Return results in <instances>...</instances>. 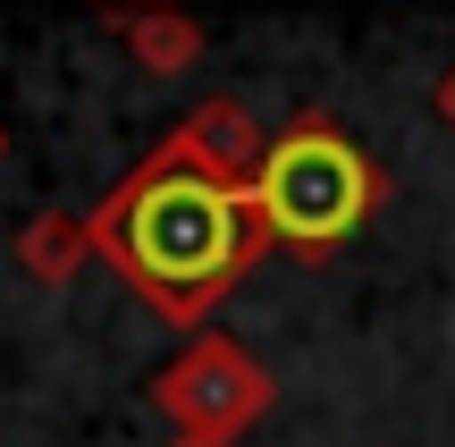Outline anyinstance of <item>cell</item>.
Returning <instances> with one entry per match:
<instances>
[{
  "label": "cell",
  "mask_w": 455,
  "mask_h": 447,
  "mask_svg": "<svg viewBox=\"0 0 455 447\" xmlns=\"http://www.w3.org/2000/svg\"><path fill=\"white\" fill-rule=\"evenodd\" d=\"M93 245H101V262L186 338L212 330L228 287H236L261 253H278L270 228H261V212H253V186L203 169L178 135L152 144L144 161L101 195Z\"/></svg>",
  "instance_id": "cell-1"
},
{
  "label": "cell",
  "mask_w": 455,
  "mask_h": 447,
  "mask_svg": "<svg viewBox=\"0 0 455 447\" xmlns=\"http://www.w3.org/2000/svg\"><path fill=\"white\" fill-rule=\"evenodd\" d=\"M379 203H388L379 161L329 110L287 118L270 135V152H261V169H253V212H261V228H270V245L287 262H338L371 228Z\"/></svg>",
  "instance_id": "cell-2"
},
{
  "label": "cell",
  "mask_w": 455,
  "mask_h": 447,
  "mask_svg": "<svg viewBox=\"0 0 455 447\" xmlns=\"http://www.w3.org/2000/svg\"><path fill=\"white\" fill-rule=\"evenodd\" d=\"M152 405H161L169 422H178L186 439H244L261 414L278 405V380L261 371V355L253 347H236V338H220V330H203V338H186V355L152 380Z\"/></svg>",
  "instance_id": "cell-3"
},
{
  "label": "cell",
  "mask_w": 455,
  "mask_h": 447,
  "mask_svg": "<svg viewBox=\"0 0 455 447\" xmlns=\"http://www.w3.org/2000/svg\"><path fill=\"white\" fill-rule=\"evenodd\" d=\"M178 135L186 152H195L203 169H220V178H244L253 186V169H261V152H270V135H261V118L244 110L236 93H212V101H195V110L178 118Z\"/></svg>",
  "instance_id": "cell-4"
},
{
  "label": "cell",
  "mask_w": 455,
  "mask_h": 447,
  "mask_svg": "<svg viewBox=\"0 0 455 447\" xmlns=\"http://www.w3.org/2000/svg\"><path fill=\"white\" fill-rule=\"evenodd\" d=\"M93 212H68V203H51V212H34L26 228H17V270H26L34 287H68L84 262H93Z\"/></svg>",
  "instance_id": "cell-5"
},
{
  "label": "cell",
  "mask_w": 455,
  "mask_h": 447,
  "mask_svg": "<svg viewBox=\"0 0 455 447\" xmlns=\"http://www.w3.org/2000/svg\"><path fill=\"white\" fill-rule=\"evenodd\" d=\"M118 43H127V60L144 68V76H186V68H203L212 34H203L195 9H161V17H135V26H118Z\"/></svg>",
  "instance_id": "cell-6"
},
{
  "label": "cell",
  "mask_w": 455,
  "mask_h": 447,
  "mask_svg": "<svg viewBox=\"0 0 455 447\" xmlns=\"http://www.w3.org/2000/svg\"><path fill=\"white\" fill-rule=\"evenodd\" d=\"M93 17H118V26H135V17H161V9H195V0H84Z\"/></svg>",
  "instance_id": "cell-7"
},
{
  "label": "cell",
  "mask_w": 455,
  "mask_h": 447,
  "mask_svg": "<svg viewBox=\"0 0 455 447\" xmlns=\"http://www.w3.org/2000/svg\"><path fill=\"white\" fill-rule=\"evenodd\" d=\"M430 110H439V127H455V60L439 68V84H430Z\"/></svg>",
  "instance_id": "cell-8"
},
{
  "label": "cell",
  "mask_w": 455,
  "mask_h": 447,
  "mask_svg": "<svg viewBox=\"0 0 455 447\" xmlns=\"http://www.w3.org/2000/svg\"><path fill=\"white\" fill-rule=\"evenodd\" d=\"M169 447H212V439H186V431H178V439H169Z\"/></svg>",
  "instance_id": "cell-9"
},
{
  "label": "cell",
  "mask_w": 455,
  "mask_h": 447,
  "mask_svg": "<svg viewBox=\"0 0 455 447\" xmlns=\"http://www.w3.org/2000/svg\"><path fill=\"white\" fill-rule=\"evenodd\" d=\"M0 152H9V135H0Z\"/></svg>",
  "instance_id": "cell-10"
}]
</instances>
